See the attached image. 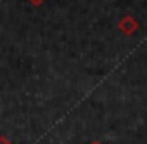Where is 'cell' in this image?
I'll list each match as a JSON object with an SVG mask.
<instances>
[{
	"instance_id": "1",
	"label": "cell",
	"mask_w": 147,
	"mask_h": 144,
	"mask_svg": "<svg viewBox=\"0 0 147 144\" xmlns=\"http://www.w3.org/2000/svg\"><path fill=\"white\" fill-rule=\"evenodd\" d=\"M118 28H119V31H121L123 35L131 37V35H135V33H137V30H138V21H137L133 16L126 14L125 18H121V19H119Z\"/></svg>"
},
{
	"instance_id": "2",
	"label": "cell",
	"mask_w": 147,
	"mask_h": 144,
	"mask_svg": "<svg viewBox=\"0 0 147 144\" xmlns=\"http://www.w3.org/2000/svg\"><path fill=\"white\" fill-rule=\"evenodd\" d=\"M0 144H12V141L5 135H0Z\"/></svg>"
},
{
	"instance_id": "3",
	"label": "cell",
	"mask_w": 147,
	"mask_h": 144,
	"mask_svg": "<svg viewBox=\"0 0 147 144\" xmlns=\"http://www.w3.org/2000/svg\"><path fill=\"white\" fill-rule=\"evenodd\" d=\"M30 2H31L33 5H42V4L45 2V0H30Z\"/></svg>"
},
{
	"instance_id": "4",
	"label": "cell",
	"mask_w": 147,
	"mask_h": 144,
	"mask_svg": "<svg viewBox=\"0 0 147 144\" xmlns=\"http://www.w3.org/2000/svg\"><path fill=\"white\" fill-rule=\"evenodd\" d=\"M92 144H100V142H92Z\"/></svg>"
}]
</instances>
